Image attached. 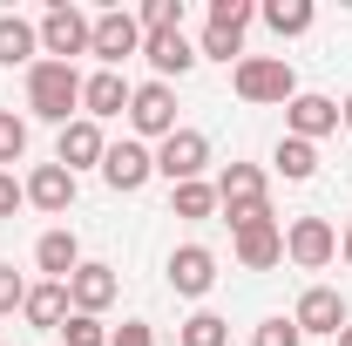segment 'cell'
Here are the masks:
<instances>
[{
    "label": "cell",
    "mask_w": 352,
    "mask_h": 346,
    "mask_svg": "<svg viewBox=\"0 0 352 346\" xmlns=\"http://www.w3.org/2000/svg\"><path fill=\"white\" fill-rule=\"evenodd\" d=\"M28 109L41 116V123H75L82 116V75L68 68V61H34L28 68Z\"/></svg>",
    "instance_id": "6da1fadb"
},
{
    "label": "cell",
    "mask_w": 352,
    "mask_h": 346,
    "mask_svg": "<svg viewBox=\"0 0 352 346\" xmlns=\"http://www.w3.org/2000/svg\"><path fill=\"white\" fill-rule=\"evenodd\" d=\"M217 211L230 217V231L271 224V183H264L258 163H230V170L217 176Z\"/></svg>",
    "instance_id": "7a4b0ae2"
},
{
    "label": "cell",
    "mask_w": 352,
    "mask_h": 346,
    "mask_svg": "<svg viewBox=\"0 0 352 346\" xmlns=\"http://www.w3.org/2000/svg\"><path fill=\"white\" fill-rule=\"evenodd\" d=\"M34 28H41V61H68V68H75V54H88V41H95V14L68 7V0H54Z\"/></svg>",
    "instance_id": "3957f363"
},
{
    "label": "cell",
    "mask_w": 352,
    "mask_h": 346,
    "mask_svg": "<svg viewBox=\"0 0 352 346\" xmlns=\"http://www.w3.org/2000/svg\"><path fill=\"white\" fill-rule=\"evenodd\" d=\"M230 88H237L244 102H292V95H298V75H292L285 54H244V61L230 68Z\"/></svg>",
    "instance_id": "277c9868"
},
{
    "label": "cell",
    "mask_w": 352,
    "mask_h": 346,
    "mask_svg": "<svg viewBox=\"0 0 352 346\" xmlns=\"http://www.w3.org/2000/svg\"><path fill=\"white\" fill-rule=\"evenodd\" d=\"M204 170H210V136L204 130H176L156 143V176H170V190L176 183H204Z\"/></svg>",
    "instance_id": "5b68a950"
},
{
    "label": "cell",
    "mask_w": 352,
    "mask_h": 346,
    "mask_svg": "<svg viewBox=\"0 0 352 346\" xmlns=\"http://www.w3.org/2000/svg\"><path fill=\"white\" fill-rule=\"evenodd\" d=\"M88 54H95L102 68H116V75H122V61H129V54H142V21H135L129 7L95 14V41H88Z\"/></svg>",
    "instance_id": "8992f818"
},
{
    "label": "cell",
    "mask_w": 352,
    "mask_h": 346,
    "mask_svg": "<svg viewBox=\"0 0 352 346\" xmlns=\"http://www.w3.org/2000/svg\"><path fill=\"white\" fill-rule=\"evenodd\" d=\"M129 130L135 136H156V143L176 136V88L170 82H142L129 95Z\"/></svg>",
    "instance_id": "52a82bcc"
},
{
    "label": "cell",
    "mask_w": 352,
    "mask_h": 346,
    "mask_svg": "<svg viewBox=\"0 0 352 346\" xmlns=\"http://www.w3.org/2000/svg\"><path fill=\"white\" fill-rule=\"evenodd\" d=\"M102 156H109V136H102V123H88V116H75L68 130L54 136V163H61V170H68V176L95 170Z\"/></svg>",
    "instance_id": "ba28073f"
},
{
    "label": "cell",
    "mask_w": 352,
    "mask_h": 346,
    "mask_svg": "<svg viewBox=\"0 0 352 346\" xmlns=\"http://www.w3.org/2000/svg\"><path fill=\"white\" fill-rule=\"evenodd\" d=\"M292 319H298V333H346L352 312H346V292H332V285H305L298 292V305H292Z\"/></svg>",
    "instance_id": "9c48e42d"
},
{
    "label": "cell",
    "mask_w": 352,
    "mask_h": 346,
    "mask_svg": "<svg viewBox=\"0 0 352 346\" xmlns=\"http://www.w3.org/2000/svg\"><path fill=\"white\" fill-rule=\"evenodd\" d=\"M332 252H339V231H332L325 217H298V224L285 231V258H292V265H305V272L332 265Z\"/></svg>",
    "instance_id": "30bf717a"
},
{
    "label": "cell",
    "mask_w": 352,
    "mask_h": 346,
    "mask_svg": "<svg viewBox=\"0 0 352 346\" xmlns=\"http://www.w3.org/2000/svg\"><path fill=\"white\" fill-rule=\"evenodd\" d=\"M339 130V102L332 95H292L285 102V136H298V143H318V136Z\"/></svg>",
    "instance_id": "8fae6325"
},
{
    "label": "cell",
    "mask_w": 352,
    "mask_h": 346,
    "mask_svg": "<svg viewBox=\"0 0 352 346\" xmlns=\"http://www.w3.org/2000/svg\"><path fill=\"white\" fill-rule=\"evenodd\" d=\"M102 176H109V190H142L149 176H156V150H142V143H109V156H102Z\"/></svg>",
    "instance_id": "7c38bea8"
},
{
    "label": "cell",
    "mask_w": 352,
    "mask_h": 346,
    "mask_svg": "<svg viewBox=\"0 0 352 346\" xmlns=\"http://www.w3.org/2000/svg\"><path fill=\"white\" fill-rule=\"evenodd\" d=\"M116 292H122V285H116V272H109V265H75V278H68V305H75V312H88V319H102V312H109V305H116Z\"/></svg>",
    "instance_id": "4fadbf2b"
},
{
    "label": "cell",
    "mask_w": 352,
    "mask_h": 346,
    "mask_svg": "<svg viewBox=\"0 0 352 346\" xmlns=\"http://www.w3.org/2000/svg\"><path fill=\"white\" fill-rule=\"evenodd\" d=\"M170 285L183 299H204L210 285H217V252H204V245H176L170 252Z\"/></svg>",
    "instance_id": "5bb4252c"
},
{
    "label": "cell",
    "mask_w": 352,
    "mask_h": 346,
    "mask_svg": "<svg viewBox=\"0 0 352 346\" xmlns=\"http://www.w3.org/2000/svg\"><path fill=\"white\" fill-rule=\"evenodd\" d=\"M129 95H135V88L122 82L116 68H95V75L82 82V116H88V123H102V116H129Z\"/></svg>",
    "instance_id": "9a60e30c"
},
{
    "label": "cell",
    "mask_w": 352,
    "mask_h": 346,
    "mask_svg": "<svg viewBox=\"0 0 352 346\" xmlns=\"http://www.w3.org/2000/svg\"><path fill=\"white\" fill-rule=\"evenodd\" d=\"M21 190H28V204H34V211H47V217H61L68 204H75V176L61 170V163H34Z\"/></svg>",
    "instance_id": "2e32d148"
},
{
    "label": "cell",
    "mask_w": 352,
    "mask_h": 346,
    "mask_svg": "<svg viewBox=\"0 0 352 346\" xmlns=\"http://www.w3.org/2000/svg\"><path fill=\"white\" fill-rule=\"evenodd\" d=\"M75 305H68V285H54V278H41V285H28V299H21V319L34 326V333H61V319H68Z\"/></svg>",
    "instance_id": "e0dca14e"
},
{
    "label": "cell",
    "mask_w": 352,
    "mask_h": 346,
    "mask_svg": "<svg viewBox=\"0 0 352 346\" xmlns=\"http://www.w3.org/2000/svg\"><path fill=\"white\" fill-rule=\"evenodd\" d=\"M142 61L156 68V82H170V75H190L197 68V48L183 41V34H142Z\"/></svg>",
    "instance_id": "ac0fdd59"
},
{
    "label": "cell",
    "mask_w": 352,
    "mask_h": 346,
    "mask_svg": "<svg viewBox=\"0 0 352 346\" xmlns=\"http://www.w3.org/2000/svg\"><path fill=\"white\" fill-rule=\"evenodd\" d=\"M34 265H41L54 285H68V278H75V265H82V245H75V231H61V224H54V231H41V245H34Z\"/></svg>",
    "instance_id": "d6986e66"
},
{
    "label": "cell",
    "mask_w": 352,
    "mask_h": 346,
    "mask_svg": "<svg viewBox=\"0 0 352 346\" xmlns=\"http://www.w3.org/2000/svg\"><path fill=\"white\" fill-rule=\"evenodd\" d=\"M41 54V28L21 14H0V68H34Z\"/></svg>",
    "instance_id": "ffe728a7"
},
{
    "label": "cell",
    "mask_w": 352,
    "mask_h": 346,
    "mask_svg": "<svg viewBox=\"0 0 352 346\" xmlns=\"http://www.w3.org/2000/svg\"><path fill=\"white\" fill-rule=\"evenodd\" d=\"M278 258H285V231H278V224L237 231V265H244V272H271Z\"/></svg>",
    "instance_id": "44dd1931"
},
{
    "label": "cell",
    "mask_w": 352,
    "mask_h": 346,
    "mask_svg": "<svg viewBox=\"0 0 352 346\" xmlns=\"http://www.w3.org/2000/svg\"><path fill=\"white\" fill-rule=\"evenodd\" d=\"M258 14H264V28H271L278 41H292V34H305L311 21H318V14H311V0H271V7H258Z\"/></svg>",
    "instance_id": "7402d4cb"
},
{
    "label": "cell",
    "mask_w": 352,
    "mask_h": 346,
    "mask_svg": "<svg viewBox=\"0 0 352 346\" xmlns=\"http://www.w3.org/2000/svg\"><path fill=\"white\" fill-rule=\"evenodd\" d=\"M278 176H285V183H311V176H318V143L285 136V143H278Z\"/></svg>",
    "instance_id": "603a6c76"
},
{
    "label": "cell",
    "mask_w": 352,
    "mask_h": 346,
    "mask_svg": "<svg viewBox=\"0 0 352 346\" xmlns=\"http://www.w3.org/2000/svg\"><path fill=\"white\" fill-rule=\"evenodd\" d=\"M170 211L190 217V224H204V217L217 211V183H176V190H170Z\"/></svg>",
    "instance_id": "cb8c5ba5"
},
{
    "label": "cell",
    "mask_w": 352,
    "mask_h": 346,
    "mask_svg": "<svg viewBox=\"0 0 352 346\" xmlns=\"http://www.w3.org/2000/svg\"><path fill=\"white\" fill-rule=\"evenodd\" d=\"M176 340H183V346H230V319H217V312H190Z\"/></svg>",
    "instance_id": "d4e9b609"
},
{
    "label": "cell",
    "mask_w": 352,
    "mask_h": 346,
    "mask_svg": "<svg viewBox=\"0 0 352 346\" xmlns=\"http://www.w3.org/2000/svg\"><path fill=\"white\" fill-rule=\"evenodd\" d=\"M135 21H142V34H183V0H142Z\"/></svg>",
    "instance_id": "484cf974"
},
{
    "label": "cell",
    "mask_w": 352,
    "mask_h": 346,
    "mask_svg": "<svg viewBox=\"0 0 352 346\" xmlns=\"http://www.w3.org/2000/svg\"><path fill=\"white\" fill-rule=\"evenodd\" d=\"M21 156H28V123L14 109H0V170H14Z\"/></svg>",
    "instance_id": "4316f807"
},
{
    "label": "cell",
    "mask_w": 352,
    "mask_h": 346,
    "mask_svg": "<svg viewBox=\"0 0 352 346\" xmlns=\"http://www.w3.org/2000/svg\"><path fill=\"white\" fill-rule=\"evenodd\" d=\"M204 54H210V61H244V34H230V28H210V21H204V48H197V61H204Z\"/></svg>",
    "instance_id": "83f0119b"
},
{
    "label": "cell",
    "mask_w": 352,
    "mask_h": 346,
    "mask_svg": "<svg viewBox=\"0 0 352 346\" xmlns=\"http://www.w3.org/2000/svg\"><path fill=\"white\" fill-rule=\"evenodd\" d=\"M258 21V7L251 0H210V28H230V34H244Z\"/></svg>",
    "instance_id": "f1b7e54d"
},
{
    "label": "cell",
    "mask_w": 352,
    "mask_h": 346,
    "mask_svg": "<svg viewBox=\"0 0 352 346\" xmlns=\"http://www.w3.org/2000/svg\"><path fill=\"white\" fill-rule=\"evenodd\" d=\"M61 333H68V346H109V326H102V319H88V312H68V319H61Z\"/></svg>",
    "instance_id": "f546056e"
},
{
    "label": "cell",
    "mask_w": 352,
    "mask_h": 346,
    "mask_svg": "<svg viewBox=\"0 0 352 346\" xmlns=\"http://www.w3.org/2000/svg\"><path fill=\"white\" fill-rule=\"evenodd\" d=\"M251 346H305V333H298V319H264Z\"/></svg>",
    "instance_id": "4dcf8cb0"
},
{
    "label": "cell",
    "mask_w": 352,
    "mask_h": 346,
    "mask_svg": "<svg viewBox=\"0 0 352 346\" xmlns=\"http://www.w3.org/2000/svg\"><path fill=\"white\" fill-rule=\"evenodd\" d=\"M21 299H28V278L14 265H0V312H21Z\"/></svg>",
    "instance_id": "1f68e13d"
},
{
    "label": "cell",
    "mask_w": 352,
    "mask_h": 346,
    "mask_svg": "<svg viewBox=\"0 0 352 346\" xmlns=\"http://www.w3.org/2000/svg\"><path fill=\"white\" fill-rule=\"evenodd\" d=\"M109 346H156V333H149L142 319H122V326L109 333Z\"/></svg>",
    "instance_id": "d6a6232c"
},
{
    "label": "cell",
    "mask_w": 352,
    "mask_h": 346,
    "mask_svg": "<svg viewBox=\"0 0 352 346\" xmlns=\"http://www.w3.org/2000/svg\"><path fill=\"white\" fill-rule=\"evenodd\" d=\"M21 204H28V190L14 183V170H0V224H7V217L21 211Z\"/></svg>",
    "instance_id": "836d02e7"
},
{
    "label": "cell",
    "mask_w": 352,
    "mask_h": 346,
    "mask_svg": "<svg viewBox=\"0 0 352 346\" xmlns=\"http://www.w3.org/2000/svg\"><path fill=\"white\" fill-rule=\"evenodd\" d=\"M339 123H346V130H352V95H346V102H339Z\"/></svg>",
    "instance_id": "e575fe53"
},
{
    "label": "cell",
    "mask_w": 352,
    "mask_h": 346,
    "mask_svg": "<svg viewBox=\"0 0 352 346\" xmlns=\"http://www.w3.org/2000/svg\"><path fill=\"white\" fill-rule=\"evenodd\" d=\"M339 252H346V265H352V224H346V238H339Z\"/></svg>",
    "instance_id": "d590c367"
},
{
    "label": "cell",
    "mask_w": 352,
    "mask_h": 346,
    "mask_svg": "<svg viewBox=\"0 0 352 346\" xmlns=\"http://www.w3.org/2000/svg\"><path fill=\"white\" fill-rule=\"evenodd\" d=\"M339 346H352V326H346V333H339Z\"/></svg>",
    "instance_id": "8d00e7d4"
}]
</instances>
